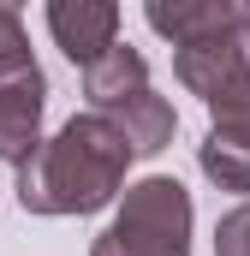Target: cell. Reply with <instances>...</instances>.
<instances>
[{"instance_id": "5bb4252c", "label": "cell", "mask_w": 250, "mask_h": 256, "mask_svg": "<svg viewBox=\"0 0 250 256\" xmlns=\"http://www.w3.org/2000/svg\"><path fill=\"white\" fill-rule=\"evenodd\" d=\"M0 6H12V12H18V6H24V0H0Z\"/></svg>"}, {"instance_id": "9c48e42d", "label": "cell", "mask_w": 250, "mask_h": 256, "mask_svg": "<svg viewBox=\"0 0 250 256\" xmlns=\"http://www.w3.org/2000/svg\"><path fill=\"white\" fill-rule=\"evenodd\" d=\"M196 167H202V173H208L220 191L250 196V143L226 137V131H208V137L196 143Z\"/></svg>"}, {"instance_id": "4fadbf2b", "label": "cell", "mask_w": 250, "mask_h": 256, "mask_svg": "<svg viewBox=\"0 0 250 256\" xmlns=\"http://www.w3.org/2000/svg\"><path fill=\"white\" fill-rule=\"evenodd\" d=\"M238 18H244V24H250V0H238Z\"/></svg>"}, {"instance_id": "5b68a950", "label": "cell", "mask_w": 250, "mask_h": 256, "mask_svg": "<svg viewBox=\"0 0 250 256\" xmlns=\"http://www.w3.org/2000/svg\"><path fill=\"white\" fill-rule=\"evenodd\" d=\"M42 108H48V78H42V66L0 84V161H6V167H24V161L42 149Z\"/></svg>"}, {"instance_id": "30bf717a", "label": "cell", "mask_w": 250, "mask_h": 256, "mask_svg": "<svg viewBox=\"0 0 250 256\" xmlns=\"http://www.w3.org/2000/svg\"><path fill=\"white\" fill-rule=\"evenodd\" d=\"M208 114H214V131H226V137L250 143V66L220 90V96H208Z\"/></svg>"}, {"instance_id": "6da1fadb", "label": "cell", "mask_w": 250, "mask_h": 256, "mask_svg": "<svg viewBox=\"0 0 250 256\" xmlns=\"http://www.w3.org/2000/svg\"><path fill=\"white\" fill-rule=\"evenodd\" d=\"M131 161L137 155H131L125 131L102 108L72 114L18 167V202H24V214H96L125 191Z\"/></svg>"}, {"instance_id": "3957f363", "label": "cell", "mask_w": 250, "mask_h": 256, "mask_svg": "<svg viewBox=\"0 0 250 256\" xmlns=\"http://www.w3.org/2000/svg\"><path fill=\"white\" fill-rule=\"evenodd\" d=\"M250 66V24H226V30H214V36H196L185 48H173V78L185 84L190 96H220L238 72Z\"/></svg>"}, {"instance_id": "8992f818", "label": "cell", "mask_w": 250, "mask_h": 256, "mask_svg": "<svg viewBox=\"0 0 250 256\" xmlns=\"http://www.w3.org/2000/svg\"><path fill=\"white\" fill-rule=\"evenodd\" d=\"M143 18H149L155 36L185 48L196 36H214L226 24H238V0H143Z\"/></svg>"}, {"instance_id": "52a82bcc", "label": "cell", "mask_w": 250, "mask_h": 256, "mask_svg": "<svg viewBox=\"0 0 250 256\" xmlns=\"http://www.w3.org/2000/svg\"><path fill=\"white\" fill-rule=\"evenodd\" d=\"M102 114L125 131L131 155H161V149L173 143V126H179L173 102H167V96H155V90H137V96H125V102L102 108Z\"/></svg>"}, {"instance_id": "7a4b0ae2", "label": "cell", "mask_w": 250, "mask_h": 256, "mask_svg": "<svg viewBox=\"0 0 250 256\" xmlns=\"http://www.w3.org/2000/svg\"><path fill=\"white\" fill-rule=\"evenodd\" d=\"M90 256H190V191L167 173L125 185L120 214L102 226Z\"/></svg>"}, {"instance_id": "8fae6325", "label": "cell", "mask_w": 250, "mask_h": 256, "mask_svg": "<svg viewBox=\"0 0 250 256\" xmlns=\"http://www.w3.org/2000/svg\"><path fill=\"white\" fill-rule=\"evenodd\" d=\"M24 72H36L30 36H24L18 12H12V6H0V84H6V78H24Z\"/></svg>"}, {"instance_id": "277c9868", "label": "cell", "mask_w": 250, "mask_h": 256, "mask_svg": "<svg viewBox=\"0 0 250 256\" xmlns=\"http://www.w3.org/2000/svg\"><path fill=\"white\" fill-rule=\"evenodd\" d=\"M48 30L72 66H90L120 42V0H48Z\"/></svg>"}, {"instance_id": "7c38bea8", "label": "cell", "mask_w": 250, "mask_h": 256, "mask_svg": "<svg viewBox=\"0 0 250 256\" xmlns=\"http://www.w3.org/2000/svg\"><path fill=\"white\" fill-rule=\"evenodd\" d=\"M214 256H250V202L226 208L214 226Z\"/></svg>"}, {"instance_id": "ba28073f", "label": "cell", "mask_w": 250, "mask_h": 256, "mask_svg": "<svg viewBox=\"0 0 250 256\" xmlns=\"http://www.w3.org/2000/svg\"><path fill=\"white\" fill-rule=\"evenodd\" d=\"M137 90H149V60H143L131 42H114L102 60L84 66V96H90V108H114L125 96H137Z\"/></svg>"}]
</instances>
